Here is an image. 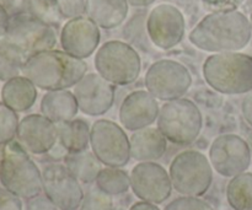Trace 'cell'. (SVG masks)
Returning <instances> with one entry per match:
<instances>
[{
	"label": "cell",
	"instance_id": "obj_19",
	"mask_svg": "<svg viewBox=\"0 0 252 210\" xmlns=\"http://www.w3.org/2000/svg\"><path fill=\"white\" fill-rule=\"evenodd\" d=\"M129 143L130 157L138 162L157 161L167 150V139L158 128L153 127L133 132Z\"/></svg>",
	"mask_w": 252,
	"mask_h": 210
},
{
	"label": "cell",
	"instance_id": "obj_8",
	"mask_svg": "<svg viewBox=\"0 0 252 210\" xmlns=\"http://www.w3.org/2000/svg\"><path fill=\"white\" fill-rule=\"evenodd\" d=\"M4 41L16 46L29 57L53 49L57 44V32L53 25L42 21L26 10L10 15Z\"/></svg>",
	"mask_w": 252,
	"mask_h": 210
},
{
	"label": "cell",
	"instance_id": "obj_15",
	"mask_svg": "<svg viewBox=\"0 0 252 210\" xmlns=\"http://www.w3.org/2000/svg\"><path fill=\"white\" fill-rule=\"evenodd\" d=\"M73 92L79 111L90 117L103 116L115 103V85L108 83L97 73H86L74 86Z\"/></svg>",
	"mask_w": 252,
	"mask_h": 210
},
{
	"label": "cell",
	"instance_id": "obj_7",
	"mask_svg": "<svg viewBox=\"0 0 252 210\" xmlns=\"http://www.w3.org/2000/svg\"><path fill=\"white\" fill-rule=\"evenodd\" d=\"M213 167L203 152L185 150L172 159L169 167L172 187L181 196L202 197L213 183Z\"/></svg>",
	"mask_w": 252,
	"mask_h": 210
},
{
	"label": "cell",
	"instance_id": "obj_34",
	"mask_svg": "<svg viewBox=\"0 0 252 210\" xmlns=\"http://www.w3.org/2000/svg\"><path fill=\"white\" fill-rule=\"evenodd\" d=\"M25 210H59L46 196H37L27 199Z\"/></svg>",
	"mask_w": 252,
	"mask_h": 210
},
{
	"label": "cell",
	"instance_id": "obj_38",
	"mask_svg": "<svg viewBox=\"0 0 252 210\" xmlns=\"http://www.w3.org/2000/svg\"><path fill=\"white\" fill-rule=\"evenodd\" d=\"M155 1H157V0H127L129 6H134V7L149 6V5H152L153 2Z\"/></svg>",
	"mask_w": 252,
	"mask_h": 210
},
{
	"label": "cell",
	"instance_id": "obj_4",
	"mask_svg": "<svg viewBox=\"0 0 252 210\" xmlns=\"http://www.w3.org/2000/svg\"><path fill=\"white\" fill-rule=\"evenodd\" d=\"M0 183L21 199L42 193V171L29 152L16 142L4 145L0 159Z\"/></svg>",
	"mask_w": 252,
	"mask_h": 210
},
{
	"label": "cell",
	"instance_id": "obj_40",
	"mask_svg": "<svg viewBox=\"0 0 252 210\" xmlns=\"http://www.w3.org/2000/svg\"><path fill=\"white\" fill-rule=\"evenodd\" d=\"M250 24H251V29H252V12H251V16H250Z\"/></svg>",
	"mask_w": 252,
	"mask_h": 210
},
{
	"label": "cell",
	"instance_id": "obj_9",
	"mask_svg": "<svg viewBox=\"0 0 252 210\" xmlns=\"http://www.w3.org/2000/svg\"><path fill=\"white\" fill-rule=\"evenodd\" d=\"M90 148L107 167H125L132 159L129 137L125 128L105 118L96 120L91 127Z\"/></svg>",
	"mask_w": 252,
	"mask_h": 210
},
{
	"label": "cell",
	"instance_id": "obj_30",
	"mask_svg": "<svg viewBox=\"0 0 252 210\" xmlns=\"http://www.w3.org/2000/svg\"><path fill=\"white\" fill-rule=\"evenodd\" d=\"M78 210H113L112 198L98 188H93L84 196Z\"/></svg>",
	"mask_w": 252,
	"mask_h": 210
},
{
	"label": "cell",
	"instance_id": "obj_35",
	"mask_svg": "<svg viewBox=\"0 0 252 210\" xmlns=\"http://www.w3.org/2000/svg\"><path fill=\"white\" fill-rule=\"evenodd\" d=\"M241 113H243V117L245 118L246 123L252 127V91L246 93L241 102Z\"/></svg>",
	"mask_w": 252,
	"mask_h": 210
},
{
	"label": "cell",
	"instance_id": "obj_11",
	"mask_svg": "<svg viewBox=\"0 0 252 210\" xmlns=\"http://www.w3.org/2000/svg\"><path fill=\"white\" fill-rule=\"evenodd\" d=\"M208 159L217 174L233 179L248 171L252 156L245 139L236 134H221L209 147Z\"/></svg>",
	"mask_w": 252,
	"mask_h": 210
},
{
	"label": "cell",
	"instance_id": "obj_16",
	"mask_svg": "<svg viewBox=\"0 0 252 210\" xmlns=\"http://www.w3.org/2000/svg\"><path fill=\"white\" fill-rule=\"evenodd\" d=\"M100 41V27L85 15L68 20L59 36L62 49L79 59L93 56L97 51Z\"/></svg>",
	"mask_w": 252,
	"mask_h": 210
},
{
	"label": "cell",
	"instance_id": "obj_14",
	"mask_svg": "<svg viewBox=\"0 0 252 210\" xmlns=\"http://www.w3.org/2000/svg\"><path fill=\"white\" fill-rule=\"evenodd\" d=\"M129 176L130 189L143 202L159 206L170 198L174 189L169 171L157 161L138 162Z\"/></svg>",
	"mask_w": 252,
	"mask_h": 210
},
{
	"label": "cell",
	"instance_id": "obj_41",
	"mask_svg": "<svg viewBox=\"0 0 252 210\" xmlns=\"http://www.w3.org/2000/svg\"><path fill=\"white\" fill-rule=\"evenodd\" d=\"M5 1H6V0H0V2H1V4H2V2H5Z\"/></svg>",
	"mask_w": 252,
	"mask_h": 210
},
{
	"label": "cell",
	"instance_id": "obj_22",
	"mask_svg": "<svg viewBox=\"0 0 252 210\" xmlns=\"http://www.w3.org/2000/svg\"><path fill=\"white\" fill-rule=\"evenodd\" d=\"M36 100V85L24 75L5 81L1 88V102L17 113L31 110Z\"/></svg>",
	"mask_w": 252,
	"mask_h": 210
},
{
	"label": "cell",
	"instance_id": "obj_39",
	"mask_svg": "<svg viewBox=\"0 0 252 210\" xmlns=\"http://www.w3.org/2000/svg\"><path fill=\"white\" fill-rule=\"evenodd\" d=\"M246 142H248L249 147H250V151H251V156H252V133H251L250 135H249L248 140H246Z\"/></svg>",
	"mask_w": 252,
	"mask_h": 210
},
{
	"label": "cell",
	"instance_id": "obj_31",
	"mask_svg": "<svg viewBox=\"0 0 252 210\" xmlns=\"http://www.w3.org/2000/svg\"><path fill=\"white\" fill-rule=\"evenodd\" d=\"M164 210H213V208L199 197L182 196L167 203Z\"/></svg>",
	"mask_w": 252,
	"mask_h": 210
},
{
	"label": "cell",
	"instance_id": "obj_2",
	"mask_svg": "<svg viewBox=\"0 0 252 210\" xmlns=\"http://www.w3.org/2000/svg\"><path fill=\"white\" fill-rule=\"evenodd\" d=\"M86 73L88 64L84 59L56 49L29 57L22 68V75L30 79L37 89L46 91L74 88Z\"/></svg>",
	"mask_w": 252,
	"mask_h": 210
},
{
	"label": "cell",
	"instance_id": "obj_13",
	"mask_svg": "<svg viewBox=\"0 0 252 210\" xmlns=\"http://www.w3.org/2000/svg\"><path fill=\"white\" fill-rule=\"evenodd\" d=\"M148 37L157 48L169 51L179 46L186 33V20L179 7L159 4L153 7L145 22Z\"/></svg>",
	"mask_w": 252,
	"mask_h": 210
},
{
	"label": "cell",
	"instance_id": "obj_23",
	"mask_svg": "<svg viewBox=\"0 0 252 210\" xmlns=\"http://www.w3.org/2000/svg\"><path fill=\"white\" fill-rule=\"evenodd\" d=\"M58 142L68 154L86 151L90 147L91 128L83 118H73L57 124Z\"/></svg>",
	"mask_w": 252,
	"mask_h": 210
},
{
	"label": "cell",
	"instance_id": "obj_24",
	"mask_svg": "<svg viewBox=\"0 0 252 210\" xmlns=\"http://www.w3.org/2000/svg\"><path fill=\"white\" fill-rule=\"evenodd\" d=\"M64 165L66 169L79 180L80 183H94L102 169L100 160L93 151H83L76 154H68L64 157Z\"/></svg>",
	"mask_w": 252,
	"mask_h": 210
},
{
	"label": "cell",
	"instance_id": "obj_21",
	"mask_svg": "<svg viewBox=\"0 0 252 210\" xmlns=\"http://www.w3.org/2000/svg\"><path fill=\"white\" fill-rule=\"evenodd\" d=\"M39 110L42 115L58 124L75 118L79 112V106L73 91L66 89L47 91L41 100Z\"/></svg>",
	"mask_w": 252,
	"mask_h": 210
},
{
	"label": "cell",
	"instance_id": "obj_27",
	"mask_svg": "<svg viewBox=\"0 0 252 210\" xmlns=\"http://www.w3.org/2000/svg\"><path fill=\"white\" fill-rule=\"evenodd\" d=\"M27 57L14 44L0 42V81H7L21 75Z\"/></svg>",
	"mask_w": 252,
	"mask_h": 210
},
{
	"label": "cell",
	"instance_id": "obj_36",
	"mask_svg": "<svg viewBox=\"0 0 252 210\" xmlns=\"http://www.w3.org/2000/svg\"><path fill=\"white\" fill-rule=\"evenodd\" d=\"M10 15L4 5L0 2V39H2L6 34L7 26H9Z\"/></svg>",
	"mask_w": 252,
	"mask_h": 210
},
{
	"label": "cell",
	"instance_id": "obj_28",
	"mask_svg": "<svg viewBox=\"0 0 252 210\" xmlns=\"http://www.w3.org/2000/svg\"><path fill=\"white\" fill-rule=\"evenodd\" d=\"M19 123L17 112L7 107L4 102H0V145L4 147L15 140Z\"/></svg>",
	"mask_w": 252,
	"mask_h": 210
},
{
	"label": "cell",
	"instance_id": "obj_33",
	"mask_svg": "<svg viewBox=\"0 0 252 210\" xmlns=\"http://www.w3.org/2000/svg\"><path fill=\"white\" fill-rule=\"evenodd\" d=\"M0 210H24L22 199L4 187H0Z\"/></svg>",
	"mask_w": 252,
	"mask_h": 210
},
{
	"label": "cell",
	"instance_id": "obj_5",
	"mask_svg": "<svg viewBox=\"0 0 252 210\" xmlns=\"http://www.w3.org/2000/svg\"><path fill=\"white\" fill-rule=\"evenodd\" d=\"M157 124L167 142L186 147L196 142L201 134L203 116L193 101L181 97L167 101L160 108Z\"/></svg>",
	"mask_w": 252,
	"mask_h": 210
},
{
	"label": "cell",
	"instance_id": "obj_20",
	"mask_svg": "<svg viewBox=\"0 0 252 210\" xmlns=\"http://www.w3.org/2000/svg\"><path fill=\"white\" fill-rule=\"evenodd\" d=\"M128 11L127 0H86L85 16L103 30L121 26L127 19Z\"/></svg>",
	"mask_w": 252,
	"mask_h": 210
},
{
	"label": "cell",
	"instance_id": "obj_18",
	"mask_svg": "<svg viewBox=\"0 0 252 210\" xmlns=\"http://www.w3.org/2000/svg\"><path fill=\"white\" fill-rule=\"evenodd\" d=\"M160 107L157 98L147 90L130 92L120 107L118 118L125 129L137 132L150 127L159 117Z\"/></svg>",
	"mask_w": 252,
	"mask_h": 210
},
{
	"label": "cell",
	"instance_id": "obj_32",
	"mask_svg": "<svg viewBox=\"0 0 252 210\" xmlns=\"http://www.w3.org/2000/svg\"><path fill=\"white\" fill-rule=\"evenodd\" d=\"M59 16L71 20L85 15L86 0H57Z\"/></svg>",
	"mask_w": 252,
	"mask_h": 210
},
{
	"label": "cell",
	"instance_id": "obj_25",
	"mask_svg": "<svg viewBox=\"0 0 252 210\" xmlns=\"http://www.w3.org/2000/svg\"><path fill=\"white\" fill-rule=\"evenodd\" d=\"M225 194L233 210H252V172H243L230 179Z\"/></svg>",
	"mask_w": 252,
	"mask_h": 210
},
{
	"label": "cell",
	"instance_id": "obj_10",
	"mask_svg": "<svg viewBox=\"0 0 252 210\" xmlns=\"http://www.w3.org/2000/svg\"><path fill=\"white\" fill-rule=\"evenodd\" d=\"M144 84L157 100L174 101L186 95L192 86V75L180 61L161 59L149 66Z\"/></svg>",
	"mask_w": 252,
	"mask_h": 210
},
{
	"label": "cell",
	"instance_id": "obj_6",
	"mask_svg": "<svg viewBox=\"0 0 252 210\" xmlns=\"http://www.w3.org/2000/svg\"><path fill=\"white\" fill-rule=\"evenodd\" d=\"M94 65L98 75L112 85L127 86L139 78L142 59L127 42L112 39L105 42L97 49Z\"/></svg>",
	"mask_w": 252,
	"mask_h": 210
},
{
	"label": "cell",
	"instance_id": "obj_37",
	"mask_svg": "<svg viewBox=\"0 0 252 210\" xmlns=\"http://www.w3.org/2000/svg\"><path fill=\"white\" fill-rule=\"evenodd\" d=\"M128 210H160L158 208L157 204H152V203H148V202H143L139 201L137 203L133 204Z\"/></svg>",
	"mask_w": 252,
	"mask_h": 210
},
{
	"label": "cell",
	"instance_id": "obj_3",
	"mask_svg": "<svg viewBox=\"0 0 252 210\" xmlns=\"http://www.w3.org/2000/svg\"><path fill=\"white\" fill-rule=\"evenodd\" d=\"M206 83L223 95H243L252 91V57L240 52L216 53L204 60Z\"/></svg>",
	"mask_w": 252,
	"mask_h": 210
},
{
	"label": "cell",
	"instance_id": "obj_17",
	"mask_svg": "<svg viewBox=\"0 0 252 210\" xmlns=\"http://www.w3.org/2000/svg\"><path fill=\"white\" fill-rule=\"evenodd\" d=\"M16 142L32 155H44L51 151L58 142L57 123L43 115H29L20 120Z\"/></svg>",
	"mask_w": 252,
	"mask_h": 210
},
{
	"label": "cell",
	"instance_id": "obj_29",
	"mask_svg": "<svg viewBox=\"0 0 252 210\" xmlns=\"http://www.w3.org/2000/svg\"><path fill=\"white\" fill-rule=\"evenodd\" d=\"M24 9L47 24H53L59 16L57 0H25Z\"/></svg>",
	"mask_w": 252,
	"mask_h": 210
},
{
	"label": "cell",
	"instance_id": "obj_26",
	"mask_svg": "<svg viewBox=\"0 0 252 210\" xmlns=\"http://www.w3.org/2000/svg\"><path fill=\"white\" fill-rule=\"evenodd\" d=\"M96 188L108 196H121L130 189V176L122 167H103L95 181Z\"/></svg>",
	"mask_w": 252,
	"mask_h": 210
},
{
	"label": "cell",
	"instance_id": "obj_12",
	"mask_svg": "<svg viewBox=\"0 0 252 210\" xmlns=\"http://www.w3.org/2000/svg\"><path fill=\"white\" fill-rule=\"evenodd\" d=\"M41 171L44 196L59 210H78L85 193L79 180L65 165L49 164Z\"/></svg>",
	"mask_w": 252,
	"mask_h": 210
},
{
	"label": "cell",
	"instance_id": "obj_1",
	"mask_svg": "<svg viewBox=\"0 0 252 210\" xmlns=\"http://www.w3.org/2000/svg\"><path fill=\"white\" fill-rule=\"evenodd\" d=\"M251 37L250 19L236 9L206 15L189 34L196 48L213 54L241 51L250 43Z\"/></svg>",
	"mask_w": 252,
	"mask_h": 210
}]
</instances>
